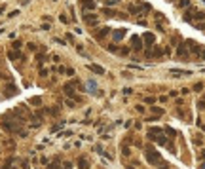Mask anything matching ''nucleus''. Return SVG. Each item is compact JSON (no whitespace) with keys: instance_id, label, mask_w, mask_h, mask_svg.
Returning a JSON list of instances; mask_svg holds the SVG:
<instances>
[{"instance_id":"nucleus-11","label":"nucleus","mask_w":205,"mask_h":169,"mask_svg":"<svg viewBox=\"0 0 205 169\" xmlns=\"http://www.w3.org/2000/svg\"><path fill=\"white\" fill-rule=\"evenodd\" d=\"M21 47V42H13V50H19Z\"/></svg>"},{"instance_id":"nucleus-3","label":"nucleus","mask_w":205,"mask_h":169,"mask_svg":"<svg viewBox=\"0 0 205 169\" xmlns=\"http://www.w3.org/2000/svg\"><path fill=\"white\" fill-rule=\"evenodd\" d=\"M15 93H17V89H15L13 86H8L6 87V95H15Z\"/></svg>"},{"instance_id":"nucleus-13","label":"nucleus","mask_w":205,"mask_h":169,"mask_svg":"<svg viewBox=\"0 0 205 169\" xmlns=\"http://www.w3.org/2000/svg\"><path fill=\"white\" fill-rule=\"evenodd\" d=\"M4 10H6V6H0V13H2Z\"/></svg>"},{"instance_id":"nucleus-5","label":"nucleus","mask_w":205,"mask_h":169,"mask_svg":"<svg viewBox=\"0 0 205 169\" xmlns=\"http://www.w3.org/2000/svg\"><path fill=\"white\" fill-rule=\"evenodd\" d=\"M194 17H196V19H205V13H203V12H198V10H194Z\"/></svg>"},{"instance_id":"nucleus-15","label":"nucleus","mask_w":205,"mask_h":169,"mask_svg":"<svg viewBox=\"0 0 205 169\" xmlns=\"http://www.w3.org/2000/svg\"><path fill=\"white\" fill-rule=\"evenodd\" d=\"M203 57H205V51H203Z\"/></svg>"},{"instance_id":"nucleus-8","label":"nucleus","mask_w":205,"mask_h":169,"mask_svg":"<svg viewBox=\"0 0 205 169\" xmlns=\"http://www.w3.org/2000/svg\"><path fill=\"white\" fill-rule=\"evenodd\" d=\"M30 103H32V104H40V97H32Z\"/></svg>"},{"instance_id":"nucleus-4","label":"nucleus","mask_w":205,"mask_h":169,"mask_svg":"<svg viewBox=\"0 0 205 169\" xmlns=\"http://www.w3.org/2000/svg\"><path fill=\"white\" fill-rule=\"evenodd\" d=\"M78 167H80V169H87V162H86L84 158H80V160H78Z\"/></svg>"},{"instance_id":"nucleus-2","label":"nucleus","mask_w":205,"mask_h":169,"mask_svg":"<svg viewBox=\"0 0 205 169\" xmlns=\"http://www.w3.org/2000/svg\"><path fill=\"white\" fill-rule=\"evenodd\" d=\"M65 93H67V95H74V87H72V84L65 86Z\"/></svg>"},{"instance_id":"nucleus-9","label":"nucleus","mask_w":205,"mask_h":169,"mask_svg":"<svg viewBox=\"0 0 205 169\" xmlns=\"http://www.w3.org/2000/svg\"><path fill=\"white\" fill-rule=\"evenodd\" d=\"M15 15H19V12H17V10H13V12H10V15H8V17H15Z\"/></svg>"},{"instance_id":"nucleus-7","label":"nucleus","mask_w":205,"mask_h":169,"mask_svg":"<svg viewBox=\"0 0 205 169\" xmlns=\"http://www.w3.org/2000/svg\"><path fill=\"white\" fill-rule=\"evenodd\" d=\"M17 57H21V53H17V51H10V59H17Z\"/></svg>"},{"instance_id":"nucleus-6","label":"nucleus","mask_w":205,"mask_h":169,"mask_svg":"<svg viewBox=\"0 0 205 169\" xmlns=\"http://www.w3.org/2000/svg\"><path fill=\"white\" fill-rule=\"evenodd\" d=\"M84 8H87V10H93V2H89V0H84Z\"/></svg>"},{"instance_id":"nucleus-14","label":"nucleus","mask_w":205,"mask_h":169,"mask_svg":"<svg viewBox=\"0 0 205 169\" xmlns=\"http://www.w3.org/2000/svg\"><path fill=\"white\" fill-rule=\"evenodd\" d=\"M201 169H205V163H203V165H201Z\"/></svg>"},{"instance_id":"nucleus-1","label":"nucleus","mask_w":205,"mask_h":169,"mask_svg":"<svg viewBox=\"0 0 205 169\" xmlns=\"http://www.w3.org/2000/svg\"><path fill=\"white\" fill-rule=\"evenodd\" d=\"M89 68H91L93 72H97V74H104V68H103V67H97V65H89Z\"/></svg>"},{"instance_id":"nucleus-12","label":"nucleus","mask_w":205,"mask_h":169,"mask_svg":"<svg viewBox=\"0 0 205 169\" xmlns=\"http://www.w3.org/2000/svg\"><path fill=\"white\" fill-rule=\"evenodd\" d=\"M180 6H182V8H184V6H188V0H180Z\"/></svg>"},{"instance_id":"nucleus-10","label":"nucleus","mask_w":205,"mask_h":169,"mask_svg":"<svg viewBox=\"0 0 205 169\" xmlns=\"http://www.w3.org/2000/svg\"><path fill=\"white\" fill-rule=\"evenodd\" d=\"M87 87H89V89L93 91V89H95V82H87Z\"/></svg>"}]
</instances>
